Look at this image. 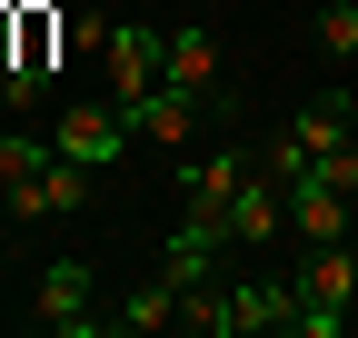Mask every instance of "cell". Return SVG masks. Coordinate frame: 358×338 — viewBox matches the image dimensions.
I'll return each mask as SVG.
<instances>
[{
    "label": "cell",
    "instance_id": "6da1fadb",
    "mask_svg": "<svg viewBox=\"0 0 358 338\" xmlns=\"http://www.w3.org/2000/svg\"><path fill=\"white\" fill-rule=\"evenodd\" d=\"M348 299H358V259H348V239H308V269H299V328H308V338H338V328H348Z\"/></svg>",
    "mask_w": 358,
    "mask_h": 338
},
{
    "label": "cell",
    "instance_id": "7a4b0ae2",
    "mask_svg": "<svg viewBox=\"0 0 358 338\" xmlns=\"http://www.w3.org/2000/svg\"><path fill=\"white\" fill-rule=\"evenodd\" d=\"M100 60H110V110L129 119V110H140V90H159V60H169V30H150V20H120Z\"/></svg>",
    "mask_w": 358,
    "mask_h": 338
},
{
    "label": "cell",
    "instance_id": "3957f363",
    "mask_svg": "<svg viewBox=\"0 0 358 338\" xmlns=\"http://www.w3.org/2000/svg\"><path fill=\"white\" fill-rule=\"evenodd\" d=\"M159 80H169V90H189L209 119H229V80H219V40H209V30H169Z\"/></svg>",
    "mask_w": 358,
    "mask_h": 338
},
{
    "label": "cell",
    "instance_id": "277c9868",
    "mask_svg": "<svg viewBox=\"0 0 358 338\" xmlns=\"http://www.w3.org/2000/svg\"><path fill=\"white\" fill-rule=\"evenodd\" d=\"M60 159H80V169H110L120 149H129V119L110 110V100H70L60 110V140H50Z\"/></svg>",
    "mask_w": 358,
    "mask_h": 338
},
{
    "label": "cell",
    "instance_id": "5b68a950",
    "mask_svg": "<svg viewBox=\"0 0 358 338\" xmlns=\"http://www.w3.org/2000/svg\"><path fill=\"white\" fill-rule=\"evenodd\" d=\"M90 179H100V169H80V159H60V149H50V169H40L30 189H10V219H20V229L70 219V209H90Z\"/></svg>",
    "mask_w": 358,
    "mask_h": 338
},
{
    "label": "cell",
    "instance_id": "8992f818",
    "mask_svg": "<svg viewBox=\"0 0 358 338\" xmlns=\"http://www.w3.org/2000/svg\"><path fill=\"white\" fill-rule=\"evenodd\" d=\"M279 189H289V239H348V209H358V199L329 189V169H319V159H308L299 179H279Z\"/></svg>",
    "mask_w": 358,
    "mask_h": 338
},
{
    "label": "cell",
    "instance_id": "52a82bcc",
    "mask_svg": "<svg viewBox=\"0 0 358 338\" xmlns=\"http://www.w3.org/2000/svg\"><path fill=\"white\" fill-rule=\"evenodd\" d=\"M30 309H40V328H60V338H90V328H100V318H90V269L80 259H50V269H40Z\"/></svg>",
    "mask_w": 358,
    "mask_h": 338
},
{
    "label": "cell",
    "instance_id": "ba28073f",
    "mask_svg": "<svg viewBox=\"0 0 358 338\" xmlns=\"http://www.w3.org/2000/svg\"><path fill=\"white\" fill-rule=\"evenodd\" d=\"M229 239H239V249L289 239V189L268 179V169H259V179H239V199H229Z\"/></svg>",
    "mask_w": 358,
    "mask_h": 338
},
{
    "label": "cell",
    "instance_id": "9c48e42d",
    "mask_svg": "<svg viewBox=\"0 0 358 338\" xmlns=\"http://www.w3.org/2000/svg\"><path fill=\"white\" fill-rule=\"evenodd\" d=\"M199 119H209V110H199L189 90H169V80H159V90H140V110H129V140H150V149H179V140L199 130Z\"/></svg>",
    "mask_w": 358,
    "mask_h": 338
},
{
    "label": "cell",
    "instance_id": "30bf717a",
    "mask_svg": "<svg viewBox=\"0 0 358 338\" xmlns=\"http://www.w3.org/2000/svg\"><path fill=\"white\" fill-rule=\"evenodd\" d=\"M229 309H239V338H259V328H299V288L249 279V288H229Z\"/></svg>",
    "mask_w": 358,
    "mask_h": 338
},
{
    "label": "cell",
    "instance_id": "8fae6325",
    "mask_svg": "<svg viewBox=\"0 0 358 338\" xmlns=\"http://www.w3.org/2000/svg\"><path fill=\"white\" fill-rule=\"evenodd\" d=\"M239 179H249V159H239V149H219V159H189V209H209V219H229Z\"/></svg>",
    "mask_w": 358,
    "mask_h": 338
},
{
    "label": "cell",
    "instance_id": "7c38bea8",
    "mask_svg": "<svg viewBox=\"0 0 358 338\" xmlns=\"http://www.w3.org/2000/svg\"><path fill=\"white\" fill-rule=\"evenodd\" d=\"M179 328H189V338H239V309H229V288H219V279L179 288Z\"/></svg>",
    "mask_w": 358,
    "mask_h": 338
},
{
    "label": "cell",
    "instance_id": "4fadbf2b",
    "mask_svg": "<svg viewBox=\"0 0 358 338\" xmlns=\"http://www.w3.org/2000/svg\"><path fill=\"white\" fill-rule=\"evenodd\" d=\"M289 140L308 149V159H329V149H348L358 130H348V100H308L299 119H289Z\"/></svg>",
    "mask_w": 358,
    "mask_h": 338
},
{
    "label": "cell",
    "instance_id": "5bb4252c",
    "mask_svg": "<svg viewBox=\"0 0 358 338\" xmlns=\"http://www.w3.org/2000/svg\"><path fill=\"white\" fill-rule=\"evenodd\" d=\"M110 328H120V338H140V328H179V288H169V279H150V288H129V299L110 309Z\"/></svg>",
    "mask_w": 358,
    "mask_h": 338
},
{
    "label": "cell",
    "instance_id": "9a60e30c",
    "mask_svg": "<svg viewBox=\"0 0 358 338\" xmlns=\"http://www.w3.org/2000/svg\"><path fill=\"white\" fill-rule=\"evenodd\" d=\"M40 169H50V140H30V130H0V199L30 189Z\"/></svg>",
    "mask_w": 358,
    "mask_h": 338
},
{
    "label": "cell",
    "instance_id": "2e32d148",
    "mask_svg": "<svg viewBox=\"0 0 358 338\" xmlns=\"http://www.w3.org/2000/svg\"><path fill=\"white\" fill-rule=\"evenodd\" d=\"M319 50L329 60H358V0H319Z\"/></svg>",
    "mask_w": 358,
    "mask_h": 338
},
{
    "label": "cell",
    "instance_id": "e0dca14e",
    "mask_svg": "<svg viewBox=\"0 0 358 338\" xmlns=\"http://www.w3.org/2000/svg\"><path fill=\"white\" fill-rule=\"evenodd\" d=\"M10 10H20V0H10Z\"/></svg>",
    "mask_w": 358,
    "mask_h": 338
}]
</instances>
